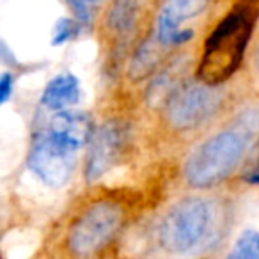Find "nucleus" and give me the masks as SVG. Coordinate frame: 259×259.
I'll return each mask as SVG.
<instances>
[{"mask_svg":"<svg viewBox=\"0 0 259 259\" xmlns=\"http://www.w3.org/2000/svg\"><path fill=\"white\" fill-rule=\"evenodd\" d=\"M254 20V11L240 8L231 11L213 29L199 62V80L206 85H217L236 71L250 39Z\"/></svg>","mask_w":259,"mask_h":259,"instance_id":"1","label":"nucleus"},{"mask_svg":"<svg viewBox=\"0 0 259 259\" xmlns=\"http://www.w3.org/2000/svg\"><path fill=\"white\" fill-rule=\"evenodd\" d=\"M245 148V135L229 130L220 132L199 146L197 151L188 158L185 165V178L194 187H213L236 169Z\"/></svg>","mask_w":259,"mask_h":259,"instance_id":"2","label":"nucleus"},{"mask_svg":"<svg viewBox=\"0 0 259 259\" xmlns=\"http://www.w3.org/2000/svg\"><path fill=\"white\" fill-rule=\"evenodd\" d=\"M122 222V209L112 201H100L85 209L69 231L68 245L73 254L96 252L114 238Z\"/></svg>","mask_w":259,"mask_h":259,"instance_id":"3","label":"nucleus"},{"mask_svg":"<svg viewBox=\"0 0 259 259\" xmlns=\"http://www.w3.org/2000/svg\"><path fill=\"white\" fill-rule=\"evenodd\" d=\"M209 222L208 204L201 199L181 201L163 217L160 226V243L172 252H183L192 248Z\"/></svg>","mask_w":259,"mask_h":259,"instance_id":"4","label":"nucleus"},{"mask_svg":"<svg viewBox=\"0 0 259 259\" xmlns=\"http://www.w3.org/2000/svg\"><path fill=\"white\" fill-rule=\"evenodd\" d=\"M29 167L43 183L59 188L71 176L75 167V151L61 146L50 137V134L39 135L30 149Z\"/></svg>","mask_w":259,"mask_h":259,"instance_id":"5","label":"nucleus"},{"mask_svg":"<svg viewBox=\"0 0 259 259\" xmlns=\"http://www.w3.org/2000/svg\"><path fill=\"white\" fill-rule=\"evenodd\" d=\"M217 94L206 85H188L180 89L169 101L167 115L174 128L188 130L202 122L213 112Z\"/></svg>","mask_w":259,"mask_h":259,"instance_id":"6","label":"nucleus"},{"mask_svg":"<svg viewBox=\"0 0 259 259\" xmlns=\"http://www.w3.org/2000/svg\"><path fill=\"white\" fill-rule=\"evenodd\" d=\"M48 134L54 141L69 151H78L85 146L91 135V121L85 114L73 110H57L52 117Z\"/></svg>","mask_w":259,"mask_h":259,"instance_id":"7","label":"nucleus"},{"mask_svg":"<svg viewBox=\"0 0 259 259\" xmlns=\"http://www.w3.org/2000/svg\"><path fill=\"white\" fill-rule=\"evenodd\" d=\"M119 148V130L115 124H107L96 134L91 144L89 158L85 165V178L91 181L103 176L114 163Z\"/></svg>","mask_w":259,"mask_h":259,"instance_id":"8","label":"nucleus"},{"mask_svg":"<svg viewBox=\"0 0 259 259\" xmlns=\"http://www.w3.org/2000/svg\"><path fill=\"white\" fill-rule=\"evenodd\" d=\"M208 2L209 0H165L158 16V39L163 45H174L181 23L199 15Z\"/></svg>","mask_w":259,"mask_h":259,"instance_id":"9","label":"nucleus"},{"mask_svg":"<svg viewBox=\"0 0 259 259\" xmlns=\"http://www.w3.org/2000/svg\"><path fill=\"white\" fill-rule=\"evenodd\" d=\"M80 100V83L76 76L69 73L57 75L54 80L48 82L45 87L43 96H41V105L50 110H64L68 107H73Z\"/></svg>","mask_w":259,"mask_h":259,"instance_id":"10","label":"nucleus"},{"mask_svg":"<svg viewBox=\"0 0 259 259\" xmlns=\"http://www.w3.org/2000/svg\"><path fill=\"white\" fill-rule=\"evenodd\" d=\"M158 41L155 43H146L142 45V48L137 52V55L134 57V62L130 66V73L135 78H141V76H146L153 68L156 66V61H158Z\"/></svg>","mask_w":259,"mask_h":259,"instance_id":"11","label":"nucleus"},{"mask_svg":"<svg viewBox=\"0 0 259 259\" xmlns=\"http://www.w3.org/2000/svg\"><path fill=\"white\" fill-rule=\"evenodd\" d=\"M231 257L236 259H257L259 257V236L255 231L247 229L238 236Z\"/></svg>","mask_w":259,"mask_h":259,"instance_id":"12","label":"nucleus"},{"mask_svg":"<svg viewBox=\"0 0 259 259\" xmlns=\"http://www.w3.org/2000/svg\"><path fill=\"white\" fill-rule=\"evenodd\" d=\"M110 25L114 27V29H126V27H130V23H132V18H134V11H132V8H130L126 2H117V4L112 8V13H110Z\"/></svg>","mask_w":259,"mask_h":259,"instance_id":"13","label":"nucleus"},{"mask_svg":"<svg viewBox=\"0 0 259 259\" xmlns=\"http://www.w3.org/2000/svg\"><path fill=\"white\" fill-rule=\"evenodd\" d=\"M73 30H75V23H73L69 18H61L57 22V25H55L52 45H61V43H64V41L71 39L73 34H75Z\"/></svg>","mask_w":259,"mask_h":259,"instance_id":"14","label":"nucleus"},{"mask_svg":"<svg viewBox=\"0 0 259 259\" xmlns=\"http://www.w3.org/2000/svg\"><path fill=\"white\" fill-rule=\"evenodd\" d=\"M13 91V76L9 73L0 75V105L6 103Z\"/></svg>","mask_w":259,"mask_h":259,"instance_id":"15","label":"nucleus"},{"mask_svg":"<svg viewBox=\"0 0 259 259\" xmlns=\"http://www.w3.org/2000/svg\"><path fill=\"white\" fill-rule=\"evenodd\" d=\"M243 180L247 181L248 185H259V163L252 167L250 170H247V172H245Z\"/></svg>","mask_w":259,"mask_h":259,"instance_id":"16","label":"nucleus"},{"mask_svg":"<svg viewBox=\"0 0 259 259\" xmlns=\"http://www.w3.org/2000/svg\"><path fill=\"white\" fill-rule=\"evenodd\" d=\"M82 2H85V4L87 2H89V4H96V2H101V0H82Z\"/></svg>","mask_w":259,"mask_h":259,"instance_id":"17","label":"nucleus"},{"mask_svg":"<svg viewBox=\"0 0 259 259\" xmlns=\"http://www.w3.org/2000/svg\"><path fill=\"white\" fill-rule=\"evenodd\" d=\"M257 61H259V59H257Z\"/></svg>","mask_w":259,"mask_h":259,"instance_id":"18","label":"nucleus"}]
</instances>
